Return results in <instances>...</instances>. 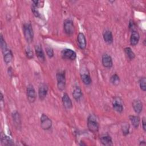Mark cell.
Wrapping results in <instances>:
<instances>
[{
    "instance_id": "obj_26",
    "label": "cell",
    "mask_w": 146,
    "mask_h": 146,
    "mask_svg": "<svg viewBox=\"0 0 146 146\" xmlns=\"http://www.w3.org/2000/svg\"><path fill=\"white\" fill-rule=\"evenodd\" d=\"M146 79L145 77H142L139 80V86L141 90L145 91L146 90Z\"/></svg>"
},
{
    "instance_id": "obj_2",
    "label": "cell",
    "mask_w": 146,
    "mask_h": 146,
    "mask_svg": "<svg viewBox=\"0 0 146 146\" xmlns=\"http://www.w3.org/2000/svg\"><path fill=\"white\" fill-rule=\"evenodd\" d=\"M87 127L90 131L95 133L99 131V124L94 115H90L87 119Z\"/></svg>"
},
{
    "instance_id": "obj_10",
    "label": "cell",
    "mask_w": 146,
    "mask_h": 146,
    "mask_svg": "<svg viewBox=\"0 0 146 146\" xmlns=\"http://www.w3.org/2000/svg\"><path fill=\"white\" fill-rule=\"evenodd\" d=\"M48 92V87L44 83H42L39 87L38 90V95L39 98L40 100H43L46 96Z\"/></svg>"
},
{
    "instance_id": "obj_25",
    "label": "cell",
    "mask_w": 146,
    "mask_h": 146,
    "mask_svg": "<svg viewBox=\"0 0 146 146\" xmlns=\"http://www.w3.org/2000/svg\"><path fill=\"white\" fill-rule=\"evenodd\" d=\"M110 82L112 84H113L115 86L118 85L119 83V82H120L119 76L116 74L112 75L110 78Z\"/></svg>"
},
{
    "instance_id": "obj_32",
    "label": "cell",
    "mask_w": 146,
    "mask_h": 146,
    "mask_svg": "<svg viewBox=\"0 0 146 146\" xmlns=\"http://www.w3.org/2000/svg\"><path fill=\"white\" fill-rule=\"evenodd\" d=\"M134 26H135V24L133 22L132 20H130L129 23V28L130 30H132V31L134 30Z\"/></svg>"
},
{
    "instance_id": "obj_31",
    "label": "cell",
    "mask_w": 146,
    "mask_h": 146,
    "mask_svg": "<svg viewBox=\"0 0 146 146\" xmlns=\"http://www.w3.org/2000/svg\"><path fill=\"white\" fill-rule=\"evenodd\" d=\"M129 126L128 124H124L123 126L122 127V131L124 135H127L129 133Z\"/></svg>"
},
{
    "instance_id": "obj_8",
    "label": "cell",
    "mask_w": 146,
    "mask_h": 146,
    "mask_svg": "<svg viewBox=\"0 0 146 146\" xmlns=\"http://www.w3.org/2000/svg\"><path fill=\"white\" fill-rule=\"evenodd\" d=\"M112 107L115 111L119 113H121L123 111V106L122 100L119 97H116L113 99Z\"/></svg>"
},
{
    "instance_id": "obj_30",
    "label": "cell",
    "mask_w": 146,
    "mask_h": 146,
    "mask_svg": "<svg viewBox=\"0 0 146 146\" xmlns=\"http://www.w3.org/2000/svg\"><path fill=\"white\" fill-rule=\"evenodd\" d=\"M33 5L37 8H41L44 5V1H33Z\"/></svg>"
},
{
    "instance_id": "obj_22",
    "label": "cell",
    "mask_w": 146,
    "mask_h": 146,
    "mask_svg": "<svg viewBox=\"0 0 146 146\" xmlns=\"http://www.w3.org/2000/svg\"><path fill=\"white\" fill-rule=\"evenodd\" d=\"M129 120L132 124L133 126L135 128H137L139 127V125L140 124V118L139 116H134V115H131L129 116Z\"/></svg>"
},
{
    "instance_id": "obj_3",
    "label": "cell",
    "mask_w": 146,
    "mask_h": 146,
    "mask_svg": "<svg viewBox=\"0 0 146 146\" xmlns=\"http://www.w3.org/2000/svg\"><path fill=\"white\" fill-rule=\"evenodd\" d=\"M57 86L59 90L63 91L66 86V75L64 71H59L56 73Z\"/></svg>"
},
{
    "instance_id": "obj_12",
    "label": "cell",
    "mask_w": 146,
    "mask_h": 146,
    "mask_svg": "<svg viewBox=\"0 0 146 146\" xmlns=\"http://www.w3.org/2000/svg\"><path fill=\"white\" fill-rule=\"evenodd\" d=\"M62 100L63 106L65 107V108L67 110H70L72 107V101L67 94L66 93L63 94Z\"/></svg>"
},
{
    "instance_id": "obj_29",
    "label": "cell",
    "mask_w": 146,
    "mask_h": 146,
    "mask_svg": "<svg viewBox=\"0 0 146 146\" xmlns=\"http://www.w3.org/2000/svg\"><path fill=\"white\" fill-rule=\"evenodd\" d=\"M46 51L47 56L49 58H52L54 56V51L51 47H47L46 48Z\"/></svg>"
},
{
    "instance_id": "obj_18",
    "label": "cell",
    "mask_w": 146,
    "mask_h": 146,
    "mask_svg": "<svg viewBox=\"0 0 146 146\" xmlns=\"http://www.w3.org/2000/svg\"><path fill=\"white\" fill-rule=\"evenodd\" d=\"M100 141L104 145L111 146L113 145L112 140L110 136L108 135H104L100 137Z\"/></svg>"
},
{
    "instance_id": "obj_23",
    "label": "cell",
    "mask_w": 146,
    "mask_h": 146,
    "mask_svg": "<svg viewBox=\"0 0 146 146\" xmlns=\"http://www.w3.org/2000/svg\"><path fill=\"white\" fill-rule=\"evenodd\" d=\"M81 79L83 83L86 85H90L91 82L92 80L89 74H83L81 75Z\"/></svg>"
},
{
    "instance_id": "obj_6",
    "label": "cell",
    "mask_w": 146,
    "mask_h": 146,
    "mask_svg": "<svg viewBox=\"0 0 146 146\" xmlns=\"http://www.w3.org/2000/svg\"><path fill=\"white\" fill-rule=\"evenodd\" d=\"M61 55L63 58L70 60H75L76 58V52L71 49L66 48L62 51Z\"/></svg>"
},
{
    "instance_id": "obj_9",
    "label": "cell",
    "mask_w": 146,
    "mask_h": 146,
    "mask_svg": "<svg viewBox=\"0 0 146 146\" xmlns=\"http://www.w3.org/2000/svg\"><path fill=\"white\" fill-rule=\"evenodd\" d=\"M102 62L103 66L108 68H110L112 67L113 63H112V59L110 55H109L107 54H104L102 56Z\"/></svg>"
},
{
    "instance_id": "obj_5",
    "label": "cell",
    "mask_w": 146,
    "mask_h": 146,
    "mask_svg": "<svg viewBox=\"0 0 146 146\" xmlns=\"http://www.w3.org/2000/svg\"><path fill=\"white\" fill-rule=\"evenodd\" d=\"M40 126L42 129L48 130L51 128L52 121L45 114L43 113L40 117Z\"/></svg>"
},
{
    "instance_id": "obj_11",
    "label": "cell",
    "mask_w": 146,
    "mask_h": 146,
    "mask_svg": "<svg viewBox=\"0 0 146 146\" xmlns=\"http://www.w3.org/2000/svg\"><path fill=\"white\" fill-rule=\"evenodd\" d=\"M77 42L78 46L82 50H84L86 47V39L82 33H79L77 36Z\"/></svg>"
},
{
    "instance_id": "obj_16",
    "label": "cell",
    "mask_w": 146,
    "mask_h": 146,
    "mask_svg": "<svg viewBox=\"0 0 146 146\" xmlns=\"http://www.w3.org/2000/svg\"><path fill=\"white\" fill-rule=\"evenodd\" d=\"M139 39H140V35L138 32L135 30L132 31L131 35V37H130L131 44L132 46H136L138 43L139 41Z\"/></svg>"
},
{
    "instance_id": "obj_17",
    "label": "cell",
    "mask_w": 146,
    "mask_h": 146,
    "mask_svg": "<svg viewBox=\"0 0 146 146\" xmlns=\"http://www.w3.org/2000/svg\"><path fill=\"white\" fill-rule=\"evenodd\" d=\"M12 117L15 126L17 128H20L21 126V119L19 113L17 111H15L12 113Z\"/></svg>"
},
{
    "instance_id": "obj_13",
    "label": "cell",
    "mask_w": 146,
    "mask_h": 146,
    "mask_svg": "<svg viewBox=\"0 0 146 146\" xmlns=\"http://www.w3.org/2000/svg\"><path fill=\"white\" fill-rule=\"evenodd\" d=\"M35 54L36 55L37 58H38V59L41 61V62H43L45 60V56H44V52L42 50V46L39 44H37L35 45Z\"/></svg>"
},
{
    "instance_id": "obj_14",
    "label": "cell",
    "mask_w": 146,
    "mask_h": 146,
    "mask_svg": "<svg viewBox=\"0 0 146 146\" xmlns=\"http://www.w3.org/2000/svg\"><path fill=\"white\" fill-rule=\"evenodd\" d=\"M2 51L3 54V59H4L5 62L6 64L10 63L13 58V53H12L11 51L10 50H9L8 48H7L5 50H2Z\"/></svg>"
},
{
    "instance_id": "obj_1",
    "label": "cell",
    "mask_w": 146,
    "mask_h": 146,
    "mask_svg": "<svg viewBox=\"0 0 146 146\" xmlns=\"http://www.w3.org/2000/svg\"><path fill=\"white\" fill-rule=\"evenodd\" d=\"M23 31L25 39L28 43H31L33 40L34 33L32 26L30 23H25L23 25Z\"/></svg>"
},
{
    "instance_id": "obj_27",
    "label": "cell",
    "mask_w": 146,
    "mask_h": 146,
    "mask_svg": "<svg viewBox=\"0 0 146 146\" xmlns=\"http://www.w3.org/2000/svg\"><path fill=\"white\" fill-rule=\"evenodd\" d=\"M25 52H26V55L27 56V57L29 59H31L34 57V53L33 51L32 50V49L31 48V47H27L25 49Z\"/></svg>"
},
{
    "instance_id": "obj_24",
    "label": "cell",
    "mask_w": 146,
    "mask_h": 146,
    "mask_svg": "<svg viewBox=\"0 0 146 146\" xmlns=\"http://www.w3.org/2000/svg\"><path fill=\"white\" fill-rule=\"evenodd\" d=\"M124 52H125V54L127 55V56L129 60H132L135 58V54L132 51V49L130 47H125L124 48Z\"/></svg>"
},
{
    "instance_id": "obj_21",
    "label": "cell",
    "mask_w": 146,
    "mask_h": 146,
    "mask_svg": "<svg viewBox=\"0 0 146 146\" xmlns=\"http://www.w3.org/2000/svg\"><path fill=\"white\" fill-rule=\"evenodd\" d=\"M72 95L74 96V98L76 100L78 101L80 99V98H82L83 94H82V91L81 88L79 87V86H76L74 90H73V92H72Z\"/></svg>"
},
{
    "instance_id": "obj_4",
    "label": "cell",
    "mask_w": 146,
    "mask_h": 146,
    "mask_svg": "<svg viewBox=\"0 0 146 146\" xmlns=\"http://www.w3.org/2000/svg\"><path fill=\"white\" fill-rule=\"evenodd\" d=\"M63 28L65 33L68 35H71L75 31V26L72 20L67 19L63 22Z\"/></svg>"
},
{
    "instance_id": "obj_20",
    "label": "cell",
    "mask_w": 146,
    "mask_h": 146,
    "mask_svg": "<svg viewBox=\"0 0 146 146\" xmlns=\"http://www.w3.org/2000/svg\"><path fill=\"white\" fill-rule=\"evenodd\" d=\"M1 140V143L3 145L9 146V145H14V143L13 141L11 140V139H10L9 136H7L5 135L2 134Z\"/></svg>"
},
{
    "instance_id": "obj_34",
    "label": "cell",
    "mask_w": 146,
    "mask_h": 146,
    "mask_svg": "<svg viewBox=\"0 0 146 146\" xmlns=\"http://www.w3.org/2000/svg\"><path fill=\"white\" fill-rule=\"evenodd\" d=\"M139 145H145V141H140V144H139Z\"/></svg>"
},
{
    "instance_id": "obj_19",
    "label": "cell",
    "mask_w": 146,
    "mask_h": 146,
    "mask_svg": "<svg viewBox=\"0 0 146 146\" xmlns=\"http://www.w3.org/2000/svg\"><path fill=\"white\" fill-rule=\"evenodd\" d=\"M103 39L107 43L111 44L113 40L112 32L110 30H106L103 33Z\"/></svg>"
},
{
    "instance_id": "obj_28",
    "label": "cell",
    "mask_w": 146,
    "mask_h": 146,
    "mask_svg": "<svg viewBox=\"0 0 146 146\" xmlns=\"http://www.w3.org/2000/svg\"><path fill=\"white\" fill-rule=\"evenodd\" d=\"M31 11H32L33 14L34 15V16L35 17L38 18V17H40V14L39 12V11L38 10V8L36 7H35L34 5H33L32 6H31Z\"/></svg>"
},
{
    "instance_id": "obj_15",
    "label": "cell",
    "mask_w": 146,
    "mask_h": 146,
    "mask_svg": "<svg viewBox=\"0 0 146 146\" xmlns=\"http://www.w3.org/2000/svg\"><path fill=\"white\" fill-rule=\"evenodd\" d=\"M132 107L136 113H140L143 109V103L139 99H135L132 102Z\"/></svg>"
},
{
    "instance_id": "obj_33",
    "label": "cell",
    "mask_w": 146,
    "mask_h": 146,
    "mask_svg": "<svg viewBox=\"0 0 146 146\" xmlns=\"http://www.w3.org/2000/svg\"><path fill=\"white\" fill-rule=\"evenodd\" d=\"M146 120H145V118L144 117H143L142 119V127H143V130L144 131H146Z\"/></svg>"
},
{
    "instance_id": "obj_7",
    "label": "cell",
    "mask_w": 146,
    "mask_h": 146,
    "mask_svg": "<svg viewBox=\"0 0 146 146\" xmlns=\"http://www.w3.org/2000/svg\"><path fill=\"white\" fill-rule=\"evenodd\" d=\"M27 97L28 100L30 103H33L35 102L36 97L35 90L34 86L32 84H29L27 87Z\"/></svg>"
}]
</instances>
